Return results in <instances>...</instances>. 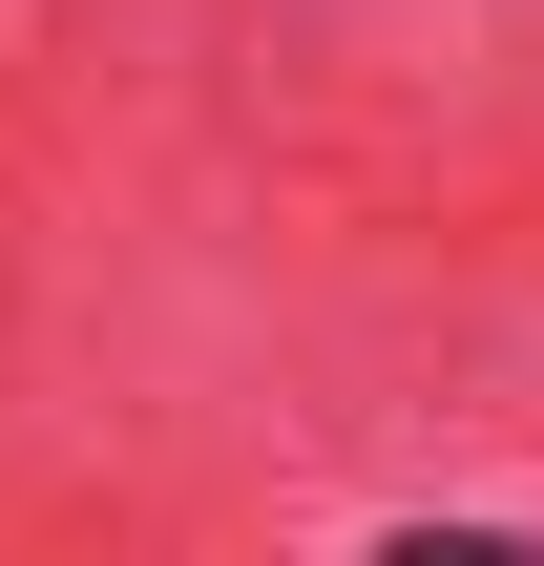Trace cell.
I'll list each match as a JSON object with an SVG mask.
<instances>
[{
    "label": "cell",
    "mask_w": 544,
    "mask_h": 566,
    "mask_svg": "<svg viewBox=\"0 0 544 566\" xmlns=\"http://www.w3.org/2000/svg\"><path fill=\"white\" fill-rule=\"evenodd\" d=\"M398 566H544V546H503V525H461V546H398Z\"/></svg>",
    "instance_id": "1"
}]
</instances>
